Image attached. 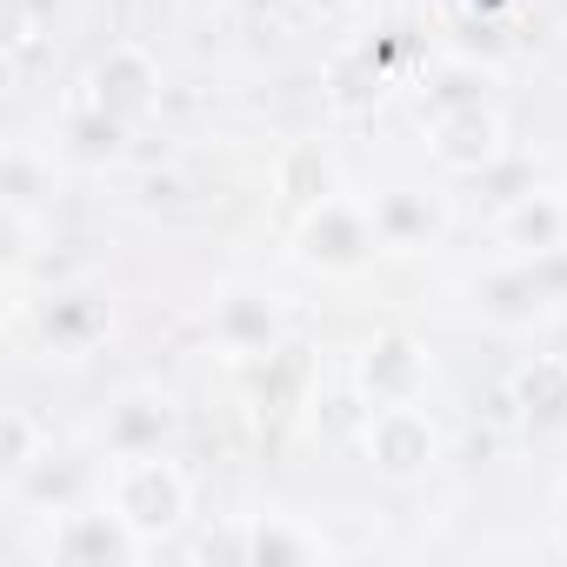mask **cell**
Here are the masks:
<instances>
[{
	"mask_svg": "<svg viewBox=\"0 0 567 567\" xmlns=\"http://www.w3.org/2000/svg\"><path fill=\"white\" fill-rule=\"evenodd\" d=\"M434 388V354L414 328H381L361 354H354V394L368 408H388V401H421Z\"/></svg>",
	"mask_w": 567,
	"mask_h": 567,
	"instance_id": "obj_8",
	"label": "cell"
},
{
	"mask_svg": "<svg viewBox=\"0 0 567 567\" xmlns=\"http://www.w3.org/2000/svg\"><path fill=\"white\" fill-rule=\"evenodd\" d=\"M321 554H328V540L315 527L288 520V514H254L240 527V560L247 567H301V560H321Z\"/></svg>",
	"mask_w": 567,
	"mask_h": 567,
	"instance_id": "obj_13",
	"label": "cell"
},
{
	"mask_svg": "<svg viewBox=\"0 0 567 567\" xmlns=\"http://www.w3.org/2000/svg\"><path fill=\"white\" fill-rule=\"evenodd\" d=\"M274 194L288 200V207H321L328 194H341V174H334V154L321 147V141H295L288 154H280V167H274Z\"/></svg>",
	"mask_w": 567,
	"mask_h": 567,
	"instance_id": "obj_16",
	"label": "cell"
},
{
	"mask_svg": "<svg viewBox=\"0 0 567 567\" xmlns=\"http://www.w3.org/2000/svg\"><path fill=\"white\" fill-rule=\"evenodd\" d=\"M107 328H114V315H107V301H94V295H54V301L34 308V334H41V348L61 354V361H87V354L107 341Z\"/></svg>",
	"mask_w": 567,
	"mask_h": 567,
	"instance_id": "obj_12",
	"label": "cell"
},
{
	"mask_svg": "<svg viewBox=\"0 0 567 567\" xmlns=\"http://www.w3.org/2000/svg\"><path fill=\"white\" fill-rule=\"evenodd\" d=\"M54 194V161L34 154L28 141L8 147V161H0V207H8V220H34Z\"/></svg>",
	"mask_w": 567,
	"mask_h": 567,
	"instance_id": "obj_17",
	"label": "cell"
},
{
	"mask_svg": "<svg viewBox=\"0 0 567 567\" xmlns=\"http://www.w3.org/2000/svg\"><path fill=\"white\" fill-rule=\"evenodd\" d=\"M501 247L514 254H547V247H567V194H514L507 214H501Z\"/></svg>",
	"mask_w": 567,
	"mask_h": 567,
	"instance_id": "obj_14",
	"label": "cell"
},
{
	"mask_svg": "<svg viewBox=\"0 0 567 567\" xmlns=\"http://www.w3.org/2000/svg\"><path fill=\"white\" fill-rule=\"evenodd\" d=\"M174 427H181V414H174V401L161 388H121L107 401L94 441H101L107 461H134V454H161L174 441Z\"/></svg>",
	"mask_w": 567,
	"mask_h": 567,
	"instance_id": "obj_10",
	"label": "cell"
},
{
	"mask_svg": "<svg viewBox=\"0 0 567 567\" xmlns=\"http://www.w3.org/2000/svg\"><path fill=\"white\" fill-rule=\"evenodd\" d=\"M514 408L534 434H560L567 427V354H534L514 374Z\"/></svg>",
	"mask_w": 567,
	"mask_h": 567,
	"instance_id": "obj_15",
	"label": "cell"
},
{
	"mask_svg": "<svg viewBox=\"0 0 567 567\" xmlns=\"http://www.w3.org/2000/svg\"><path fill=\"white\" fill-rule=\"evenodd\" d=\"M87 94L81 101H94L101 114H114L121 127H147L154 114H161V61L141 48V41H107L101 54H94V68H87V81H81Z\"/></svg>",
	"mask_w": 567,
	"mask_h": 567,
	"instance_id": "obj_7",
	"label": "cell"
},
{
	"mask_svg": "<svg viewBox=\"0 0 567 567\" xmlns=\"http://www.w3.org/2000/svg\"><path fill=\"white\" fill-rule=\"evenodd\" d=\"M207 341L227 361H267L274 348H288V308L267 288H220L207 308Z\"/></svg>",
	"mask_w": 567,
	"mask_h": 567,
	"instance_id": "obj_9",
	"label": "cell"
},
{
	"mask_svg": "<svg viewBox=\"0 0 567 567\" xmlns=\"http://www.w3.org/2000/svg\"><path fill=\"white\" fill-rule=\"evenodd\" d=\"M368 207H374V227H381V247H388V254H421V247H434L441 227H447L441 200H434L427 187H408V181L381 187Z\"/></svg>",
	"mask_w": 567,
	"mask_h": 567,
	"instance_id": "obj_11",
	"label": "cell"
},
{
	"mask_svg": "<svg viewBox=\"0 0 567 567\" xmlns=\"http://www.w3.org/2000/svg\"><path fill=\"white\" fill-rule=\"evenodd\" d=\"M107 501L161 547L181 520H187V507H194V487H187V474H181V461H167V447L161 454H134V461H114V474H107Z\"/></svg>",
	"mask_w": 567,
	"mask_h": 567,
	"instance_id": "obj_6",
	"label": "cell"
},
{
	"mask_svg": "<svg viewBox=\"0 0 567 567\" xmlns=\"http://www.w3.org/2000/svg\"><path fill=\"white\" fill-rule=\"evenodd\" d=\"M127 134H134V127H121L114 114H101L94 101H81V107L68 114V127H61V147H68L74 161H87V167H107V161L127 154Z\"/></svg>",
	"mask_w": 567,
	"mask_h": 567,
	"instance_id": "obj_18",
	"label": "cell"
},
{
	"mask_svg": "<svg viewBox=\"0 0 567 567\" xmlns=\"http://www.w3.org/2000/svg\"><path fill=\"white\" fill-rule=\"evenodd\" d=\"M68 8H74V0H8V34H14V48H34L41 34H54L68 21Z\"/></svg>",
	"mask_w": 567,
	"mask_h": 567,
	"instance_id": "obj_20",
	"label": "cell"
},
{
	"mask_svg": "<svg viewBox=\"0 0 567 567\" xmlns=\"http://www.w3.org/2000/svg\"><path fill=\"white\" fill-rule=\"evenodd\" d=\"M308 8H315V14H341V8H348V0H308Z\"/></svg>",
	"mask_w": 567,
	"mask_h": 567,
	"instance_id": "obj_22",
	"label": "cell"
},
{
	"mask_svg": "<svg viewBox=\"0 0 567 567\" xmlns=\"http://www.w3.org/2000/svg\"><path fill=\"white\" fill-rule=\"evenodd\" d=\"M421 134L441 174H487L507 147L501 107L474 87V74H447V87H434V101L421 107Z\"/></svg>",
	"mask_w": 567,
	"mask_h": 567,
	"instance_id": "obj_1",
	"label": "cell"
},
{
	"mask_svg": "<svg viewBox=\"0 0 567 567\" xmlns=\"http://www.w3.org/2000/svg\"><path fill=\"white\" fill-rule=\"evenodd\" d=\"M381 247V227H374V207L368 200H348V194H328L321 207H308L295 220V260L308 274H361Z\"/></svg>",
	"mask_w": 567,
	"mask_h": 567,
	"instance_id": "obj_4",
	"label": "cell"
},
{
	"mask_svg": "<svg viewBox=\"0 0 567 567\" xmlns=\"http://www.w3.org/2000/svg\"><path fill=\"white\" fill-rule=\"evenodd\" d=\"M48 447H54V441L41 434V421H34L28 408H8V414H0V481H8V487H14Z\"/></svg>",
	"mask_w": 567,
	"mask_h": 567,
	"instance_id": "obj_19",
	"label": "cell"
},
{
	"mask_svg": "<svg viewBox=\"0 0 567 567\" xmlns=\"http://www.w3.org/2000/svg\"><path fill=\"white\" fill-rule=\"evenodd\" d=\"M361 454L388 487H414L441 467V427L421 401H388L361 414Z\"/></svg>",
	"mask_w": 567,
	"mask_h": 567,
	"instance_id": "obj_5",
	"label": "cell"
},
{
	"mask_svg": "<svg viewBox=\"0 0 567 567\" xmlns=\"http://www.w3.org/2000/svg\"><path fill=\"white\" fill-rule=\"evenodd\" d=\"M154 554V540L114 507V501H101V507H61L54 514V527L41 534V560H54V567H134V560H147Z\"/></svg>",
	"mask_w": 567,
	"mask_h": 567,
	"instance_id": "obj_3",
	"label": "cell"
},
{
	"mask_svg": "<svg viewBox=\"0 0 567 567\" xmlns=\"http://www.w3.org/2000/svg\"><path fill=\"white\" fill-rule=\"evenodd\" d=\"M567 308V247L547 254H514L507 267L474 280V315L494 328H527Z\"/></svg>",
	"mask_w": 567,
	"mask_h": 567,
	"instance_id": "obj_2",
	"label": "cell"
},
{
	"mask_svg": "<svg viewBox=\"0 0 567 567\" xmlns=\"http://www.w3.org/2000/svg\"><path fill=\"white\" fill-rule=\"evenodd\" d=\"M554 540H560V554H567V487H560V501H554Z\"/></svg>",
	"mask_w": 567,
	"mask_h": 567,
	"instance_id": "obj_21",
	"label": "cell"
}]
</instances>
